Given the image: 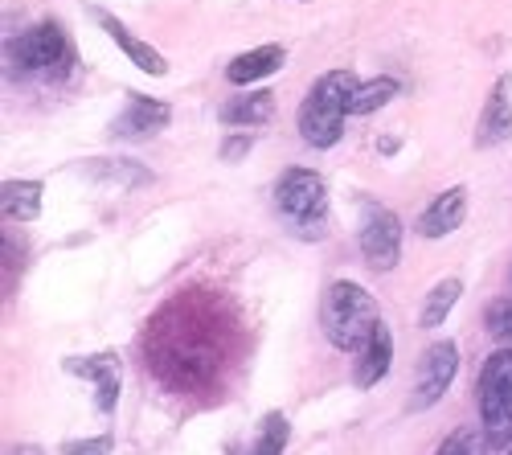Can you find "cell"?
Instances as JSON below:
<instances>
[{
	"mask_svg": "<svg viewBox=\"0 0 512 455\" xmlns=\"http://www.w3.org/2000/svg\"><path fill=\"white\" fill-rule=\"evenodd\" d=\"M455 369H459V349L451 341H435L431 349L422 353L418 361V378H414V394H410V410H426V406H435L451 378H455Z\"/></svg>",
	"mask_w": 512,
	"mask_h": 455,
	"instance_id": "7",
	"label": "cell"
},
{
	"mask_svg": "<svg viewBox=\"0 0 512 455\" xmlns=\"http://www.w3.org/2000/svg\"><path fill=\"white\" fill-rule=\"evenodd\" d=\"M480 427L488 447H512V349H496L480 369Z\"/></svg>",
	"mask_w": 512,
	"mask_h": 455,
	"instance_id": "4",
	"label": "cell"
},
{
	"mask_svg": "<svg viewBox=\"0 0 512 455\" xmlns=\"http://www.w3.org/2000/svg\"><path fill=\"white\" fill-rule=\"evenodd\" d=\"M99 181H115V185H123V189H140V185H148L152 181V173L148 169H140L136 160H95V169H91Z\"/></svg>",
	"mask_w": 512,
	"mask_h": 455,
	"instance_id": "20",
	"label": "cell"
},
{
	"mask_svg": "<svg viewBox=\"0 0 512 455\" xmlns=\"http://www.w3.org/2000/svg\"><path fill=\"white\" fill-rule=\"evenodd\" d=\"M357 361H353V386H361V390H369V386H377L381 378L390 374V361H394V341H390V328L381 324L377 333L353 353Z\"/></svg>",
	"mask_w": 512,
	"mask_h": 455,
	"instance_id": "11",
	"label": "cell"
},
{
	"mask_svg": "<svg viewBox=\"0 0 512 455\" xmlns=\"http://www.w3.org/2000/svg\"><path fill=\"white\" fill-rule=\"evenodd\" d=\"M459 292H463V283L459 279H443V283H435L431 292H426V304H422V316H418V324L422 328H435L447 320V312L459 304Z\"/></svg>",
	"mask_w": 512,
	"mask_h": 455,
	"instance_id": "17",
	"label": "cell"
},
{
	"mask_svg": "<svg viewBox=\"0 0 512 455\" xmlns=\"http://www.w3.org/2000/svg\"><path fill=\"white\" fill-rule=\"evenodd\" d=\"M398 78H373V82H357V91L349 99V115H369L381 111L390 99H398Z\"/></svg>",
	"mask_w": 512,
	"mask_h": 455,
	"instance_id": "18",
	"label": "cell"
},
{
	"mask_svg": "<svg viewBox=\"0 0 512 455\" xmlns=\"http://www.w3.org/2000/svg\"><path fill=\"white\" fill-rule=\"evenodd\" d=\"M275 205H279V214L287 218V226L295 234L316 238L324 230V218H328L324 177L312 173V169H287L279 177V185H275Z\"/></svg>",
	"mask_w": 512,
	"mask_h": 455,
	"instance_id": "5",
	"label": "cell"
},
{
	"mask_svg": "<svg viewBox=\"0 0 512 455\" xmlns=\"http://www.w3.org/2000/svg\"><path fill=\"white\" fill-rule=\"evenodd\" d=\"M111 451V435H99V439H74L62 447V455H107Z\"/></svg>",
	"mask_w": 512,
	"mask_h": 455,
	"instance_id": "23",
	"label": "cell"
},
{
	"mask_svg": "<svg viewBox=\"0 0 512 455\" xmlns=\"http://www.w3.org/2000/svg\"><path fill=\"white\" fill-rule=\"evenodd\" d=\"M508 455H512V447H508Z\"/></svg>",
	"mask_w": 512,
	"mask_h": 455,
	"instance_id": "26",
	"label": "cell"
},
{
	"mask_svg": "<svg viewBox=\"0 0 512 455\" xmlns=\"http://www.w3.org/2000/svg\"><path fill=\"white\" fill-rule=\"evenodd\" d=\"M484 447H488L484 427H459L443 439V447L435 455H484Z\"/></svg>",
	"mask_w": 512,
	"mask_h": 455,
	"instance_id": "21",
	"label": "cell"
},
{
	"mask_svg": "<svg viewBox=\"0 0 512 455\" xmlns=\"http://www.w3.org/2000/svg\"><path fill=\"white\" fill-rule=\"evenodd\" d=\"M250 152V136H230L226 144H222V160L226 164H234V160H242Z\"/></svg>",
	"mask_w": 512,
	"mask_h": 455,
	"instance_id": "24",
	"label": "cell"
},
{
	"mask_svg": "<svg viewBox=\"0 0 512 455\" xmlns=\"http://www.w3.org/2000/svg\"><path fill=\"white\" fill-rule=\"evenodd\" d=\"M95 21H99V25L111 33V41H115V46H119L127 58H132V62H136L144 74H152V78H164V74H168V62H164V54H160V50H152L148 41H140L132 29H127V25L119 21V17H111V13L95 9Z\"/></svg>",
	"mask_w": 512,
	"mask_h": 455,
	"instance_id": "10",
	"label": "cell"
},
{
	"mask_svg": "<svg viewBox=\"0 0 512 455\" xmlns=\"http://www.w3.org/2000/svg\"><path fill=\"white\" fill-rule=\"evenodd\" d=\"M463 218H467V189L455 185V189L439 193V197L418 214V234H422V238H447V234H455V230L463 226Z\"/></svg>",
	"mask_w": 512,
	"mask_h": 455,
	"instance_id": "9",
	"label": "cell"
},
{
	"mask_svg": "<svg viewBox=\"0 0 512 455\" xmlns=\"http://www.w3.org/2000/svg\"><path fill=\"white\" fill-rule=\"evenodd\" d=\"M5 455H46L41 447H33V443H17V447H9Z\"/></svg>",
	"mask_w": 512,
	"mask_h": 455,
	"instance_id": "25",
	"label": "cell"
},
{
	"mask_svg": "<svg viewBox=\"0 0 512 455\" xmlns=\"http://www.w3.org/2000/svg\"><path fill=\"white\" fill-rule=\"evenodd\" d=\"M508 91H512V78H500L492 87V95H488V103H484L480 132H476L480 148H492V144L512 136V99H508Z\"/></svg>",
	"mask_w": 512,
	"mask_h": 455,
	"instance_id": "13",
	"label": "cell"
},
{
	"mask_svg": "<svg viewBox=\"0 0 512 455\" xmlns=\"http://www.w3.org/2000/svg\"><path fill=\"white\" fill-rule=\"evenodd\" d=\"M283 62H287V50L283 46H259V50L238 54L226 66V78L234 82V87H250V82H259V78H271Z\"/></svg>",
	"mask_w": 512,
	"mask_h": 455,
	"instance_id": "14",
	"label": "cell"
},
{
	"mask_svg": "<svg viewBox=\"0 0 512 455\" xmlns=\"http://www.w3.org/2000/svg\"><path fill=\"white\" fill-rule=\"evenodd\" d=\"M5 66L13 78H41V82H62L74 74L78 54L58 21H41L25 33H17L5 46Z\"/></svg>",
	"mask_w": 512,
	"mask_h": 455,
	"instance_id": "1",
	"label": "cell"
},
{
	"mask_svg": "<svg viewBox=\"0 0 512 455\" xmlns=\"http://www.w3.org/2000/svg\"><path fill=\"white\" fill-rule=\"evenodd\" d=\"M357 91L353 70H328L316 78V87L308 91L304 107H300V136L312 148H332L345 136V115H349V99Z\"/></svg>",
	"mask_w": 512,
	"mask_h": 455,
	"instance_id": "3",
	"label": "cell"
},
{
	"mask_svg": "<svg viewBox=\"0 0 512 455\" xmlns=\"http://www.w3.org/2000/svg\"><path fill=\"white\" fill-rule=\"evenodd\" d=\"M41 197H46V189L37 181H5V189H0V210H5L9 222H33L41 214Z\"/></svg>",
	"mask_w": 512,
	"mask_h": 455,
	"instance_id": "16",
	"label": "cell"
},
{
	"mask_svg": "<svg viewBox=\"0 0 512 455\" xmlns=\"http://www.w3.org/2000/svg\"><path fill=\"white\" fill-rule=\"evenodd\" d=\"M287 435H291L287 415H283V410H271V415L259 423V435H254V443L246 447V455H283Z\"/></svg>",
	"mask_w": 512,
	"mask_h": 455,
	"instance_id": "19",
	"label": "cell"
},
{
	"mask_svg": "<svg viewBox=\"0 0 512 455\" xmlns=\"http://www.w3.org/2000/svg\"><path fill=\"white\" fill-rule=\"evenodd\" d=\"M361 255L373 271H394L402 259V222L394 210H386L381 201H365L361 205Z\"/></svg>",
	"mask_w": 512,
	"mask_h": 455,
	"instance_id": "6",
	"label": "cell"
},
{
	"mask_svg": "<svg viewBox=\"0 0 512 455\" xmlns=\"http://www.w3.org/2000/svg\"><path fill=\"white\" fill-rule=\"evenodd\" d=\"M320 324H324V337L340 353H357L377 333V328H381V308H377V300L365 292L361 283L336 279L328 292H324Z\"/></svg>",
	"mask_w": 512,
	"mask_h": 455,
	"instance_id": "2",
	"label": "cell"
},
{
	"mask_svg": "<svg viewBox=\"0 0 512 455\" xmlns=\"http://www.w3.org/2000/svg\"><path fill=\"white\" fill-rule=\"evenodd\" d=\"M275 115V95L271 91H250V95H238L230 103H222L218 119L226 128H259Z\"/></svg>",
	"mask_w": 512,
	"mask_h": 455,
	"instance_id": "15",
	"label": "cell"
},
{
	"mask_svg": "<svg viewBox=\"0 0 512 455\" xmlns=\"http://www.w3.org/2000/svg\"><path fill=\"white\" fill-rule=\"evenodd\" d=\"M173 119V107L168 103H160V99H148V95H140V99H132L123 107V115L115 119V136H140V140H148V136H156L164 123Z\"/></svg>",
	"mask_w": 512,
	"mask_h": 455,
	"instance_id": "12",
	"label": "cell"
},
{
	"mask_svg": "<svg viewBox=\"0 0 512 455\" xmlns=\"http://www.w3.org/2000/svg\"><path fill=\"white\" fill-rule=\"evenodd\" d=\"M66 374H78V378H91L95 382V406L103 415H111L115 402H119V357L115 353H95V357H70L66 361Z\"/></svg>",
	"mask_w": 512,
	"mask_h": 455,
	"instance_id": "8",
	"label": "cell"
},
{
	"mask_svg": "<svg viewBox=\"0 0 512 455\" xmlns=\"http://www.w3.org/2000/svg\"><path fill=\"white\" fill-rule=\"evenodd\" d=\"M484 328L500 345H512V300H492L484 312Z\"/></svg>",
	"mask_w": 512,
	"mask_h": 455,
	"instance_id": "22",
	"label": "cell"
}]
</instances>
